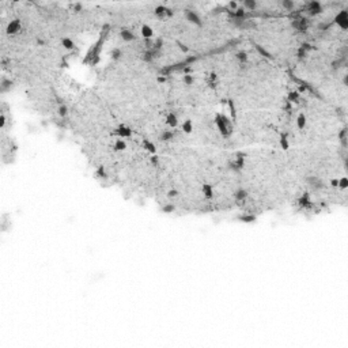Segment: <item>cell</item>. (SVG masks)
Instances as JSON below:
<instances>
[{
  "mask_svg": "<svg viewBox=\"0 0 348 348\" xmlns=\"http://www.w3.org/2000/svg\"><path fill=\"white\" fill-rule=\"evenodd\" d=\"M154 14H155V17L159 18V19H163V18H166V17H173V11L170 10V8L164 7V6H158V7L155 8Z\"/></svg>",
  "mask_w": 348,
  "mask_h": 348,
  "instance_id": "obj_7",
  "label": "cell"
},
{
  "mask_svg": "<svg viewBox=\"0 0 348 348\" xmlns=\"http://www.w3.org/2000/svg\"><path fill=\"white\" fill-rule=\"evenodd\" d=\"M287 99H288L290 103H298L300 101V97L296 91H291V93H288V95H287Z\"/></svg>",
  "mask_w": 348,
  "mask_h": 348,
  "instance_id": "obj_21",
  "label": "cell"
},
{
  "mask_svg": "<svg viewBox=\"0 0 348 348\" xmlns=\"http://www.w3.org/2000/svg\"><path fill=\"white\" fill-rule=\"evenodd\" d=\"M12 86V82L8 80L7 78H3L2 79V83H0V87H2V91L3 93H6V91H8Z\"/></svg>",
  "mask_w": 348,
  "mask_h": 348,
  "instance_id": "obj_22",
  "label": "cell"
},
{
  "mask_svg": "<svg viewBox=\"0 0 348 348\" xmlns=\"http://www.w3.org/2000/svg\"><path fill=\"white\" fill-rule=\"evenodd\" d=\"M310 49H311V46H310L309 44H303V45L298 49V57H299V59L306 57V56H307V52H309Z\"/></svg>",
  "mask_w": 348,
  "mask_h": 348,
  "instance_id": "obj_19",
  "label": "cell"
},
{
  "mask_svg": "<svg viewBox=\"0 0 348 348\" xmlns=\"http://www.w3.org/2000/svg\"><path fill=\"white\" fill-rule=\"evenodd\" d=\"M306 11H307L310 15H318L324 11V8H322V6L319 2H310L306 4Z\"/></svg>",
  "mask_w": 348,
  "mask_h": 348,
  "instance_id": "obj_5",
  "label": "cell"
},
{
  "mask_svg": "<svg viewBox=\"0 0 348 348\" xmlns=\"http://www.w3.org/2000/svg\"><path fill=\"white\" fill-rule=\"evenodd\" d=\"M116 133L121 137H131L132 136V131L131 128H128L126 125H120L116 128Z\"/></svg>",
  "mask_w": 348,
  "mask_h": 348,
  "instance_id": "obj_12",
  "label": "cell"
},
{
  "mask_svg": "<svg viewBox=\"0 0 348 348\" xmlns=\"http://www.w3.org/2000/svg\"><path fill=\"white\" fill-rule=\"evenodd\" d=\"M229 8H230V10H233L231 12H234V11L237 10V8H238V4H237V3H234V2H231V3H229Z\"/></svg>",
  "mask_w": 348,
  "mask_h": 348,
  "instance_id": "obj_44",
  "label": "cell"
},
{
  "mask_svg": "<svg viewBox=\"0 0 348 348\" xmlns=\"http://www.w3.org/2000/svg\"><path fill=\"white\" fill-rule=\"evenodd\" d=\"M95 177H98V178H106L107 174H106V172H105V167H103V166H99V167H98L97 172H95Z\"/></svg>",
  "mask_w": 348,
  "mask_h": 348,
  "instance_id": "obj_28",
  "label": "cell"
},
{
  "mask_svg": "<svg viewBox=\"0 0 348 348\" xmlns=\"http://www.w3.org/2000/svg\"><path fill=\"white\" fill-rule=\"evenodd\" d=\"M74 10H75V11H80V10H82V6L78 3V4H75V6H74Z\"/></svg>",
  "mask_w": 348,
  "mask_h": 348,
  "instance_id": "obj_47",
  "label": "cell"
},
{
  "mask_svg": "<svg viewBox=\"0 0 348 348\" xmlns=\"http://www.w3.org/2000/svg\"><path fill=\"white\" fill-rule=\"evenodd\" d=\"M306 182L311 186V188H314V189H321V188H324V182L321 181V180L318 178V177H315V176H313V177H307L306 178Z\"/></svg>",
  "mask_w": 348,
  "mask_h": 348,
  "instance_id": "obj_10",
  "label": "cell"
},
{
  "mask_svg": "<svg viewBox=\"0 0 348 348\" xmlns=\"http://www.w3.org/2000/svg\"><path fill=\"white\" fill-rule=\"evenodd\" d=\"M178 196V192L176 191V189H172V191H169L167 192V197H170V199H173V197H177Z\"/></svg>",
  "mask_w": 348,
  "mask_h": 348,
  "instance_id": "obj_42",
  "label": "cell"
},
{
  "mask_svg": "<svg viewBox=\"0 0 348 348\" xmlns=\"http://www.w3.org/2000/svg\"><path fill=\"white\" fill-rule=\"evenodd\" d=\"M296 125H298L299 129H303L306 125V117L305 114H299L298 116V120H296Z\"/></svg>",
  "mask_w": 348,
  "mask_h": 348,
  "instance_id": "obj_27",
  "label": "cell"
},
{
  "mask_svg": "<svg viewBox=\"0 0 348 348\" xmlns=\"http://www.w3.org/2000/svg\"><path fill=\"white\" fill-rule=\"evenodd\" d=\"M298 204H299V207H302V208H311L313 203L310 201L309 193H303L302 196H300V197L298 199Z\"/></svg>",
  "mask_w": 348,
  "mask_h": 348,
  "instance_id": "obj_11",
  "label": "cell"
},
{
  "mask_svg": "<svg viewBox=\"0 0 348 348\" xmlns=\"http://www.w3.org/2000/svg\"><path fill=\"white\" fill-rule=\"evenodd\" d=\"M334 22L341 27V30H347L348 29V12L346 10L340 11L334 18Z\"/></svg>",
  "mask_w": 348,
  "mask_h": 348,
  "instance_id": "obj_3",
  "label": "cell"
},
{
  "mask_svg": "<svg viewBox=\"0 0 348 348\" xmlns=\"http://www.w3.org/2000/svg\"><path fill=\"white\" fill-rule=\"evenodd\" d=\"M182 131H184L185 133H191V132L193 131V124H192L191 120H186L184 124H182Z\"/></svg>",
  "mask_w": 348,
  "mask_h": 348,
  "instance_id": "obj_25",
  "label": "cell"
},
{
  "mask_svg": "<svg viewBox=\"0 0 348 348\" xmlns=\"http://www.w3.org/2000/svg\"><path fill=\"white\" fill-rule=\"evenodd\" d=\"M215 124H216L218 129H219L220 135L224 136V137H229L233 132V124L229 120V117L223 116V114H216L215 116Z\"/></svg>",
  "mask_w": 348,
  "mask_h": 348,
  "instance_id": "obj_2",
  "label": "cell"
},
{
  "mask_svg": "<svg viewBox=\"0 0 348 348\" xmlns=\"http://www.w3.org/2000/svg\"><path fill=\"white\" fill-rule=\"evenodd\" d=\"M182 80H184V83H185V84L191 86V84L193 83V76H192V75H189V74H185V76L182 78Z\"/></svg>",
  "mask_w": 348,
  "mask_h": 348,
  "instance_id": "obj_36",
  "label": "cell"
},
{
  "mask_svg": "<svg viewBox=\"0 0 348 348\" xmlns=\"http://www.w3.org/2000/svg\"><path fill=\"white\" fill-rule=\"evenodd\" d=\"M158 82H159V83H164V82H166V78H164V76H163V78H162V76H158Z\"/></svg>",
  "mask_w": 348,
  "mask_h": 348,
  "instance_id": "obj_49",
  "label": "cell"
},
{
  "mask_svg": "<svg viewBox=\"0 0 348 348\" xmlns=\"http://www.w3.org/2000/svg\"><path fill=\"white\" fill-rule=\"evenodd\" d=\"M229 106H230V112H231V118H234L235 120V117H237V110H235V106H234V102L233 101H229Z\"/></svg>",
  "mask_w": 348,
  "mask_h": 348,
  "instance_id": "obj_35",
  "label": "cell"
},
{
  "mask_svg": "<svg viewBox=\"0 0 348 348\" xmlns=\"http://www.w3.org/2000/svg\"><path fill=\"white\" fill-rule=\"evenodd\" d=\"M243 166H245V155H243V154H238V155H237L235 160L229 162V167L231 170H234V172H239Z\"/></svg>",
  "mask_w": 348,
  "mask_h": 348,
  "instance_id": "obj_4",
  "label": "cell"
},
{
  "mask_svg": "<svg viewBox=\"0 0 348 348\" xmlns=\"http://www.w3.org/2000/svg\"><path fill=\"white\" fill-rule=\"evenodd\" d=\"M338 186H340L341 189H346V188H347V186H348V180H347V177H343V178L338 180Z\"/></svg>",
  "mask_w": 348,
  "mask_h": 348,
  "instance_id": "obj_38",
  "label": "cell"
},
{
  "mask_svg": "<svg viewBox=\"0 0 348 348\" xmlns=\"http://www.w3.org/2000/svg\"><path fill=\"white\" fill-rule=\"evenodd\" d=\"M120 37H121V38L125 41V42H131V41H133V40H135L133 33H132L131 30H126V29H124V30L120 31Z\"/></svg>",
  "mask_w": 348,
  "mask_h": 348,
  "instance_id": "obj_13",
  "label": "cell"
},
{
  "mask_svg": "<svg viewBox=\"0 0 348 348\" xmlns=\"http://www.w3.org/2000/svg\"><path fill=\"white\" fill-rule=\"evenodd\" d=\"M121 55H122V52H121V49H118V48L112 49V52H110V56H112L113 60H118L121 57Z\"/></svg>",
  "mask_w": 348,
  "mask_h": 348,
  "instance_id": "obj_30",
  "label": "cell"
},
{
  "mask_svg": "<svg viewBox=\"0 0 348 348\" xmlns=\"http://www.w3.org/2000/svg\"><path fill=\"white\" fill-rule=\"evenodd\" d=\"M110 27L107 26H103V29H102V31H101V37H99V40L95 42V45L93 46L90 50H88V53H87V56L84 57V60H83V63H88L90 65H95L97 63H99V52H101V49H102V45H103V42H105V40H106V34H107V30H109Z\"/></svg>",
  "mask_w": 348,
  "mask_h": 348,
  "instance_id": "obj_1",
  "label": "cell"
},
{
  "mask_svg": "<svg viewBox=\"0 0 348 348\" xmlns=\"http://www.w3.org/2000/svg\"><path fill=\"white\" fill-rule=\"evenodd\" d=\"M166 124L169 126H172V128H176L177 124H178V120H177V116L174 114V113H169L166 117Z\"/></svg>",
  "mask_w": 348,
  "mask_h": 348,
  "instance_id": "obj_17",
  "label": "cell"
},
{
  "mask_svg": "<svg viewBox=\"0 0 348 348\" xmlns=\"http://www.w3.org/2000/svg\"><path fill=\"white\" fill-rule=\"evenodd\" d=\"M173 137H174V133H173L172 131H163L162 133H160V136H159V140H162V141H170Z\"/></svg>",
  "mask_w": 348,
  "mask_h": 348,
  "instance_id": "obj_23",
  "label": "cell"
},
{
  "mask_svg": "<svg viewBox=\"0 0 348 348\" xmlns=\"http://www.w3.org/2000/svg\"><path fill=\"white\" fill-rule=\"evenodd\" d=\"M201 191H203V195H204L205 199H212L214 197V189L210 184H204L203 188H201Z\"/></svg>",
  "mask_w": 348,
  "mask_h": 348,
  "instance_id": "obj_16",
  "label": "cell"
},
{
  "mask_svg": "<svg viewBox=\"0 0 348 348\" xmlns=\"http://www.w3.org/2000/svg\"><path fill=\"white\" fill-rule=\"evenodd\" d=\"M151 163H153L154 166H158V164H159V158H158L157 155H151Z\"/></svg>",
  "mask_w": 348,
  "mask_h": 348,
  "instance_id": "obj_43",
  "label": "cell"
},
{
  "mask_svg": "<svg viewBox=\"0 0 348 348\" xmlns=\"http://www.w3.org/2000/svg\"><path fill=\"white\" fill-rule=\"evenodd\" d=\"M280 145H281V148L283 150H288V140H287V135L284 133V135H281V137H280Z\"/></svg>",
  "mask_w": 348,
  "mask_h": 348,
  "instance_id": "obj_32",
  "label": "cell"
},
{
  "mask_svg": "<svg viewBox=\"0 0 348 348\" xmlns=\"http://www.w3.org/2000/svg\"><path fill=\"white\" fill-rule=\"evenodd\" d=\"M67 112H68V110H67V106L61 105V106L59 107V114H60V117H63V118L67 116Z\"/></svg>",
  "mask_w": 348,
  "mask_h": 348,
  "instance_id": "obj_40",
  "label": "cell"
},
{
  "mask_svg": "<svg viewBox=\"0 0 348 348\" xmlns=\"http://www.w3.org/2000/svg\"><path fill=\"white\" fill-rule=\"evenodd\" d=\"M243 6H245L246 8H249L250 11H253L256 7H257V3H256L254 0H245V2H243Z\"/></svg>",
  "mask_w": 348,
  "mask_h": 348,
  "instance_id": "obj_29",
  "label": "cell"
},
{
  "mask_svg": "<svg viewBox=\"0 0 348 348\" xmlns=\"http://www.w3.org/2000/svg\"><path fill=\"white\" fill-rule=\"evenodd\" d=\"M4 125H6V117H4V114H2L0 116V126L3 128Z\"/></svg>",
  "mask_w": 348,
  "mask_h": 348,
  "instance_id": "obj_46",
  "label": "cell"
},
{
  "mask_svg": "<svg viewBox=\"0 0 348 348\" xmlns=\"http://www.w3.org/2000/svg\"><path fill=\"white\" fill-rule=\"evenodd\" d=\"M254 48L257 49V52L260 53L261 56H264V57H267V59H272V55H271L269 52H268L267 49H264V48H262L261 45H257V44H254Z\"/></svg>",
  "mask_w": 348,
  "mask_h": 348,
  "instance_id": "obj_24",
  "label": "cell"
},
{
  "mask_svg": "<svg viewBox=\"0 0 348 348\" xmlns=\"http://www.w3.org/2000/svg\"><path fill=\"white\" fill-rule=\"evenodd\" d=\"M307 19L306 18H302V17H298L295 18L292 22H291V26L294 27L295 30H299V31H305L307 29Z\"/></svg>",
  "mask_w": 348,
  "mask_h": 348,
  "instance_id": "obj_6",
  "label": "cell"
},
{
  "mask_svg": "<svg viewBox=\"0 0 348 348\" xmlns=\"http://www.w3.org/2000/svg\"><path fill=\"white\" fill-rule=\"evenodd\" d=\"M331 184H332V186H338V180H332Z\"/></svg>",
  "mask_w": 348,
  "mask_h": 348,
  "instance_id": "obj_48",
  "label": "cell"
},
{
  "mask_svg": "<svg viewBox=\"0 0 348 348\" xmlns=\"http://www.w3.org/2000/svg\"><path fill=\"white\" fill-rule=\"evenodd\" d=\"M61 44H63V46H64L65 49H74V46H75L74 41H72L71 38H63Z\"/></svg>",
  "mask_w": 348,
  "mask_h": 348,
  "instance_id": "obj_26",
  "label": "cell"
},
{
  "mask_svg": "<svg viewBox=\"0 0 348 348\" xmlns=\"http://www.w3.org/2000/svg\"><path fill=\"white\" fill-rule=\"evenodd\" d=\"M234 197H235L237 201H242L248 197V192H246L245 189H238V191L234 193Z\"/></svg>",
  "mask_w": 348,
  "mask_h": 348,
  "instance_id": "obj_20",
  "label": "cell"
},
{
  "mask_svg": "<svg viewBox=\"0 0 348 348\" xmlns=\"http://www.w3.org/2000/svg\"><path fill=\"white\" fill-rule=\"evenodd\" d=\"M215 83H216V75H215V74H211L210 78H208V84H210L211 87H214Z\"/></svg>",
  "mask_w": 348,
  "mask_h": 348,
  "instance_id": "obj_41",
  "label": "cell"
},
{
  "mask_svg": "<svg viewBox=\"0 0 348 348\" xmlns=\"http://www.w3.org/2000/svg\"><path fill=\"white\" fill-rule=\"evenodd\" d=\"M141 36H143L145 40H151L154 36V31L148 25H143V26H141Z\"/></svg>",
  "mask_w": 348,
  "mask_h": 348,
  "instance_id": "obj_15",
  "label": "cell"
},
{
  "mask_svg": "<svg viewBox=\"0 0 348 348\" xmlns=\"http://www.w3.org/2000/svg\"><path fill=\"white\" fill-rule=\"evenodd\" d=\"M143 148L147 151V153H150L151 155L157 154V147H155V144H153V141H150V140H143Z\"/></svg>",
  "mask_w": 348,
  "mask_h": 348,
  "instance_id": "obj_14",
  "label": "cell"
},
{
  "mask_svg": "<svg viewBox=\"0 0 348 348\" xmlns=\"http://www.w3.org/2000/svg\"><path fill=\"white\" fill-rule=\"evenodd\" d=\"M177 45H178V48L181 49V50H182V52H184V53H186V52H188V48H186V46H184V45H182L181 42H177Z\"/></svg>",
  "mask_w": 348,
  "mask_h": 348,
  "instance_id": "obj_45",
  "label": "cell"
},
{
  "mask_svg": "<svg viewBox=\"0 0 348 348\" xmlns=\"http://www.w3.org/2000/svg\"><path fill=\"white\" fill-rule=\"evenodd\" d=\"M174 210H176L174 204H167V205H164V207L162 208V212H164V214H170V212H174Z\"/></svg>",
  "mask_w": 348,
  "mask_h": 348,
  "instance_id": "obj_34",
  "label": "cell"
},
{
  "mask_svg": "<svg viewBox=\"0 0 348 348\" xmlns=\"http://www.w3.org/2000/svg\"><path fill=\"white\" fill-rule=\"evenodd\" d=\"M237 60H238L239 63H246L248 61V55H246V52H238L235 55Z\"/></svg>",
  "mask_w": 348,
  "mask_h": 348,
  "instance_id": "obj_33",
  "label": "cell"
},
{
  "mask_svg": "<svg viewBox=\"0 0 348 348\" xmlns=\"http://www.w3.org/2000/svg\"><path fill=\"white\" fill-rule=\"evenodd\" d=\"M338 137L341 139V143H343V145H346V141H347V128H343V131L340 132Z\"/></svg>",
  "mask_w": 348,
  "mask_h": 348,
  "instance_id": "obj_37",
  "label": "cell"
},
{
  "mask_svg": "<svg viewBox=\"0 0 348 348\" xmlns=\"http://www.w3.org/2000/svg\"><path fill=\"white\" fill-rule=\"evenodd\" d=\"M185 18H186V21L191 22V23L197 25V26H201V19H200V17H199V15L196 14L195 11H192V10H185Z\"/></svg>",
  "mask_w": 348,
  "mask_h": 348,
  "instance_id": "obj_9",
  "label": "cell"
},
{
  "mask_svg": "<svg viewBox=\"0 0 348 348\" xmlns=\"http://www.w3.org/2000/svg\"><path fill=\"white\" fill-rule=\"evenodd\" d=\"M22 29V25H21V21L19 19H14L8 23L7 26V34L10 36H14V34H18Z\"/></svg>",
  "mask_w": 348,
  "mask_h": 348,
  "instance_id": "obj_8",
  "label": "cell"
},
{
  "mask_svg": "<svg viewBox=\"0 0 348 348\" xmlns=\"http://www.w3.org/2000/svg\"><path fill=\"white\" fill-rule=\"evenodd\" d=\"M281 6H283L284 8H287L288 11L294 10V3H292V2H287V0H284V2L281 3Z\"/></svg>",
  "mask_w": 348,
  "mask_h": 348,
  "instance_id": "obj_39",
  "label": "cell"
},
{
  "mask_svg": "<svg viewBox=\"0 0 348 348\" xmlns=\"http://www.w3.org/2000/svg\"><path fill=\"white\" fill-rule=\"evenodd\" d=\"M238 219L243 223H253L256 220V215L253 214H243V215H239Z\"/></svg>",
  "mask_w": 348,
  "mask_h": 348,
  "instance_id": "obj_18",
  "label": "cell"
},
{
  "mask_svg": "<svg viewBox=\"0 0 348 348\" xmlns=\"http://www.w3.org/2000/svg\"><path fill=\"white\" fill-rule=\"evenodd\" d=\"M125 148H126L125 141H122V140H117L116 143H114V150H116V151H124Z\"/></svg>",
  "mask_w": 348,
  "mask_h": 348,
  "instance_id": "obj_31",
  "label": "cell"
}]
</instances>
